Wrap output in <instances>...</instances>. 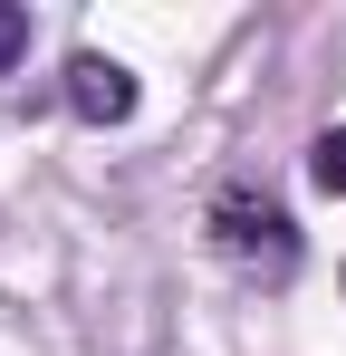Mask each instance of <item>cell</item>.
<instances>
[{
    "label": "cell",
    "mask_w": 346,
    "mask_h": 356,
    "mask_svg": "<svg viewBox=\"0 0 346 356\" xmlns=\"http://www.w3.org/2000/svg\"><path fill=\"white\" fill-rule=\"evenodd\" d=\"M67 106H77L87 125H125V116H135V67H125V58H97V49L67 58Z\"/></svg>",
    "instance_id": "2"
},
{
    "label": "cell",
    "mask_w": 346,
    "mask_h": 356,
    "mask_svg": "<svg viewBox=\"0 0 346 356\" xmlns=\"http://www.w3.org/2000/svg\"><path fill=\"white\" fill-rule=\"evenodd\" d=\"M212 241H222V260H240V270L270 280V289L298 270V222H288L270 193H250V183H222V202H212Z\"/></svg>",
    "instance_id": "1"
},
{
    "label": "cell",
    "mask_w": 346,
    "mask_h": 356,
    "mask_svg": "<svg viewBox=\"0 0 346 356\" xmlns=\"http://www.w3.org/2000/svg\"><path fill=\"white\" fill-rule=\"evenodd\" d=\"M19 58H29V10H19V0H0V77H10Z\"/></svg>",
    "instance_id": "4"
},
{
    "label": "cell",
    "mask_w": 346,
    "mask_h": 356,
    "mask_svg": "<svg viewBox=\"0 0 346 356\" xmlns=\"http://www.w3.org/2000/svg\"><path fill=\"white\" fill-rule=\"evenodd\" d=\"M308 174H318V193H337V202H346V125H327V135L308 145Z\"/></svg>",
    "instance_id": "3"
}]
</instances>
